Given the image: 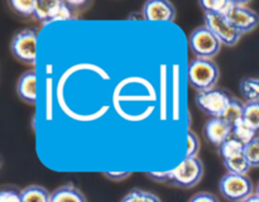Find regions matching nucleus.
<instances>
[{
    "label": "nucleus",
    "instance_id": "4be33fe9",
    "mask_svg": "<svg viewBox=\"0 0 259 202\" xmlns=\"http://www.w3.org/2000/svg\"><path fill=\"white\" fill-rule=\"evenodd\" d=\"M243 119L248 125L252 126L255 133L259 134V103H245Z\"/></svg>",
    "mask_w": 259,
    "mask_h": 202
},
{
    "label": "nucleus",
    "instance_id": "dca6fc26",
    "mask_svg": "<svg viewBox=\"0 0 259 202\" xmlns=\"http://www.w3.org/2000/svg\"><path fill=\"white\" fill-rule=\"evenodd\" d=\"M244 144L242 141H239L238 139H235L234 136H230L227 141L222 144L219 146V153L223 157L224 161L227 159L235 158V157H239L244 154Z\"/></svg>",
    "mask_w": 259,
    "mask_h": 202
},
{
    "label": "nucleus",
    "instance_id": "c85d7f7f",
    "mask_svg": "<svg viewBox=\"0 0 259 202\" xmlns=\"http://www.w3.org/2000/svg\"><path fill=\"white\" fill-rule=\"evenodd\" d=\"M148 176L159 183H168V172H149Z\"/></svg>",
    "mask_w": 259,
    "mask_h": 202
},
{
    "label": "nucleus",
    "instance_id": "a878e982",
    "mask_svg": "<svg viewBox=\"0 0 259 202\" xmlns=\"http://www.w3.org/2000/svg\"><path fill=\"white\" fill-rule=\"evenodd\" d=\"M187 144H189V146H187L186 157L194 158V157L197 156L200 150V139L195 131H189V134H187Z\"/></svg>",
    "mask_w": 259,
    "mask_h": 202
},
{
    "label": "nucleus",
    "instance_id": "423d86ee",
    "mask_svg": "<svg viewBox=\"0 0 259 202\" xmlns=\"http://www.w3.org/2000/svg\"><path fill=\"white\" fill-rule=\"evenodd\" d=\"M37 38L38 33L35 29H23L13 37L10 42L12 55L19 62L25 65H33L37 57Z\"/></svg>",
    "mask_w": 259,
    "mask_h": 202
},
{
    "label": "nucleus",
    "instance_id": "393cba45",
    "mask_svg": "<svg viewBox=\"0 0 259 202\" xmlns=\"http://www.w3.org/2000/svg\"><path fill=\"white\" fill-rule=\"evenodd\" d=\"M0 202H22V191L14 187H7L0 192Z\"/></svg>",
    "mask_w": 259,
    "mask_h": 202
},
{
    "label": "nucleus",
    "instance_id": "7ed1b4c3",
    "mask_svg": "<svg viewBox=\"0 0 259 202\" xmlns=\"http://www.w3.org/2000/svg\"><path fill=\"white\" fill-rule=\"evenodd\" d=\"M232 100L233 96L222 88L197 92L195 96V104L197 108L210 118H224Z\"/></svg>",
    "mask_w": 259,
    "mask_h": 202
},
{
    "label": "nucleus",
    "instance_id": "39448f33",
    "mask_svg": "<svg viewBox=\"0 0 259 202\" xmlns=\"http://www.w3.org/2000/svg\"><path fill=\"white\" fill-rule=\"evenodd\" d=\"M189 42L192 53L196 56V58L202 60H212L222 49V42L205 25L192 30Z\"/></svg>",
    "mask_w": 259,
    "mask_h": 202
},
{
    "label": "nucleus",
    "instance_id": "20e7f679",
    "mask_svg": "<svg viewBox=\"0 0 259 202\" xmlns=\"http://www.w3.org/2000/svg\"><path fill=\"white\" fill-rule=\"evenodd\" d=\"M219 191L230 202H243L254 194V184L248 176L227 173L219 183Z\"/></svg>",
    "mask_w": 259,
    "mask_h": 202
},
{
    "label": "nucleus",
    "instance_id": "4468645a",
    "mask_svg": "<svg viewBox=\"0 0 259 202\" xmlns=\"http://www.w3.org/2000/svg\"><path fill=\"white\" fill-rule=\"evenodd\" d=\"M239 91L247 103H259V76L243 78L239 83Z\"/></svg>",
    "mask_w": 259,
    "mask_h": 202
},
{
    "label": "nucleus",
    "instance_id": "bb28decb",
    "mask_svg": "<svg viewBox=\"0 0 259 202\" xmlns=\"http://www.w3.org/2000/svg\"><path fill=\"white\" fill-rule=\"evenodd\" d=\"M189 202H219V199L209 192H199V193L194 194Z\"/></svg>",
    "mask_w": 259,
    "mask_h": 202
},
{
    "label": "nucleus",
    "instance_id": "7c9ffc66",
    "mask_svg": "<svg viewBox=\"0 0 259 202\" xmlns=\"http://www.w3.org/2000/svg\"><path fill=\"white\" fill-rule=\"evenodd\" d=\"M255 194H258V196H259V182L257 184V188H255Z\"/></svg>",
    "mask_w": 259,
    "mask_h": 202
},
{
    "label": "nucleus",
    "instance_id": "5701e85b",
    "mask_svg": "<svg viewBox=\"0 0 259 202\" xmlns=\"http://www.w3.org/2000/svg\"><path fill=\"white\" fill-rule=\"evenodd\" d=\"M9 5L19 15L29 17V15H34L37 2L35 0H12L9 2Z\"/></svg>",
    "mask_w": 259,
    "mask_h": 202
},
{
    "label": "nucleus",
    "instance_id": "cd10ccee",
    "mask_svg": "<svg viewBox=\"0 0 259 202\" xmlns=\"http://www.w3.org/2000/svg\"><path fill=\"white\" fill-rule=\"evenodd\" d=\"M131 172H104V176L114 182H120L131 177Z\"/></svg>",
    "mask_w": 259,
    "mask_h": 202
},
{
    "label": "nucleus",
    "instance_id": "0eeeda50",
    "mask_svg": "<svg viewBox=\"0 0 259 202\" xmlns=\"http://www.w3.org/2000/svg\"><path fill=\"white\" fill-rule=\"evenodd\" d=\"M204 22L205 27H207L214 33V35L222 42V44L228 45V47H233L237 44L243 35L229 24L225 15L219 14V13L204 12Z\"/></svg>",
    "mask_w": 259,
    "mask_h": 202
},
{
    "label": "nucleus",
    "instance_id": "9b49d317",
    "mask_svg": "<svg viewBox=\"0 0 259 202\" xmlns=\"http://www.w3.org/2000/svg\"><path fill=\"white\" fill-rule=\"evenodd\" d=\"M233 126L222 118H211L204 126V134L207 140L215 146H220L232 136Z\"/></svg>",
    "mask_w": 259,
    "mask_h": 202
},
{
    "label": "nucleus",
    "instance_id": "ddd939ff",
    "mask_svg": "<svg viewBox=\"0 0 259 202\" xmlns=\"http://www.w3.org/2000/svg\"><path fill=\"white\" fill-rule=\"evenodd\" d=\"M51 202H88L82 192L72 184L58 187L51 193Z\"/></svg>",
    "mask_w": 259,
    "mask_h": 202
},
{
    "label": "nucleus",
    "instance_id": "f3484780",
    "mask_svg": "<svg viewBox=\"0 0 259 202\" xmlns=\"http://www.w3.org/2000/svg\"><path fill=\"white\" fill-rule=\"evenodd\" d=\"M258 134L253 130V128L250 125H248L247 123L243 119L239 123L234 124L233 125V133L232 136H234L235 139H238L239 141H242L244 145H247L249 141H252L253 139L257 138Z\"/></svg>",
    "mask_w": 259,
    "mask_h": 202
},
{
    "label": "nucleus",
    "instance_id": "6ab92c4d",
    "mask_svg": "<svg viewBox=\"0 0 259 202\" xmlns=\"http://www.w3.org/2000/svg\"><path fill=\"white\" fill-rule=\"evenodd\" d=\"M244 106L245 103L240 101L239 98L233 97L232 103H230L229 108H228L227 113L224 115V120L227 123H229L230 125H234V124L239 123L243 120V116H244Z\"/></svg>",
    "mask_w": 259,
    "mask_h": 202
},
{
    "label": "nucleus",
    "instance_id": "c756f323",
    "mask_svg": "<svg viewBox=\"0 0 259 202\" xmlns=\"http://www.w3.org/2000/svg\"><path fill=\"white\" fill-rule=\"evenodd\" d=\"M243 202H259V196H258V194L254 193V194H252L249 198H247L245 201H243Z\"/></svg>",
    "mask_w": 259,
    "mask_h": 202
},
{
    "label": "nucleus",
    "instance_id": "aec40b11",
    "mask_svg": "<svg viewBox=\"0 0 259 202\" xmlns=\"http://www.w3.org/2000/svg\"><path fill=\"white\" fill-rule=\"evenodd\" d=\"M238 2H230V0H202L200 2V7L204 12L219 13V14L225 15Z\"/></svg>",
    "mask_w": 259,
    "mask_h": 202
},
{
    "label": "nucleus",
    "instance_id": "b1692460",
    "mask_svg": "<svg viewBox=\"0 0 259 202\" xmlns=\"http://www.w3.org/2000/svg\"><path fill=\"white\" fill-rule=\"evenodd\" d=\"M244 157L249 162L252 168L259 167V136L253 139L244 146Z\"/></svg>",
    "mask_w": 259,
    "mask_h": 202
},
{
    "label": "nucleus",
    "instance_id": "f257e3e1",
    "mask_svg": "<svg viewBox=\"0 0 259 202\" xmlns=\"http://www.w3.org/2000/svg\"><path fill=\"white\" fill-rule=\"evenodd\" d=\"M219 76V67L212 60L195 58L189 66L190 83L197 92H205L215 88Z\"/></svg>",
    "mask_w": 259,
    "mask_h": 202
},
{
    "label": "nucleus",
    "instance_id": "a211bd4d",
    "mask_svg": "<svg viewBox=\"0 0 259 202\" xmlns=\"http://www.w3.org/2000/svg\"><path fill=\"white\" fill-rule=\"evenodd\" d=\"M224 167L228 171V173L242 174V176H247V173L250 171V168H252L249 162H248L247 158L244 157V154L239 157H235V158L224 161Z\"/></svg>",
    "mask_w": 259,
    "mask_h": 202
},
{
    "label": "nucleus",
    "instance_id": "f03ea898",
    "mask_svg": "<svg viewBox=\"0 0 259 202\" xmlns=\"http://www.w3.org/2000/svg\"><path fill=\"white\" fill-rule=\"evenodd\" d=\"M204 176V164L197 157L186 158L175 169L168 171V183L180 188L189 189L196 186Z\"/></svg>",
    "mask_w": 259,
    "mask_h": 202
},
{
    "label": "nucleus",
    "instance_id": "412c9836",
    "mask_svg": "<svg viewBox=\"0 0 259 202\" xmlns=\"http://www.w3.org/2000/svg\"><path fill=\"white\" fill-rule=\"evenodd\" d=\"M120 202H162L157 194L144 189L134 188L121 198Z\"/></svg>",
    "mask_w": 259,
    "mask_h": 202
},
{
    "label": "nucleus",
    "instance_id": "6e6552de",
    "mask_svg": "<svg viewBox=\"0 0 259 202\" xmlns=\"http://www.w3.org/2000/svg\"><path fill=\"white\" fill-rule=\"evenodd\" d=\"M73 8L67 2H37L33 17L43 24L73 19Z\"/></svg>",
    "mask_w": 259,
    "mask_h": 202
},
{
    "label": "nucleus",
    "instance_id": "f8f14e48",
    "mask_svg": "<svg viewBox=\"0 0 259 202\" xmlns=\"http://www.w3.org/2000/svg\"><path fill=\"white\" fill-rule=\"evenodd\" d=\"M17 93L24 103L30 105L37 103V75L34 71H28L20 76L17 85Z\"/></svg>",
    "mask_w": 259,
    "mask_h": 202
},
{
    "label": "nucleus",
    "instance_id": "1a4fd4ad",
    "mask_svg": "<svg viewBox=\"0 0 259 202\" xmlns=\"http://www.w3.org/2000/svg\"><path fill=\"white\" fill-rule=\"evenodd\" d=\"M225 18L228 19L229 24L240 34L252 32L259 25L258 13L248 8L245 2H238V4L234 5L225 14Z\"/></svg>",
    "mask_w": 259,
    "mask_h": 202
},
{
    "label": "nucleus",
    "instance_id": "9d476101",
    "mask_svg": "<svg viewBox=\"0 0 259 202\" xmlns=\"http://www.w3.org/2000/svg\"><path fill=\"white\" fill-rule=\"evenodd\" d=\"M143 18L147 22H174L176 8L167 0H149L143 5Z\"/></svg>",
    "mask_w": 259,
    "mask_h": 202
},
{
    "label": "nucleus",
    "instance_id": "2eb2a0df",
    "mask_svg": "<svg viewBox=\"0 0 259 202\" xmlns=\"http://www.w3.org/2000/svg\"><path fill=\"white\" fill-rule=\"evenodd\" d=\"M22 202H51V193L45 187L32 184L22 191Z\"/></svg>",
    "mask_w": 259,
    "mask_h": 202
}]
</instances>
